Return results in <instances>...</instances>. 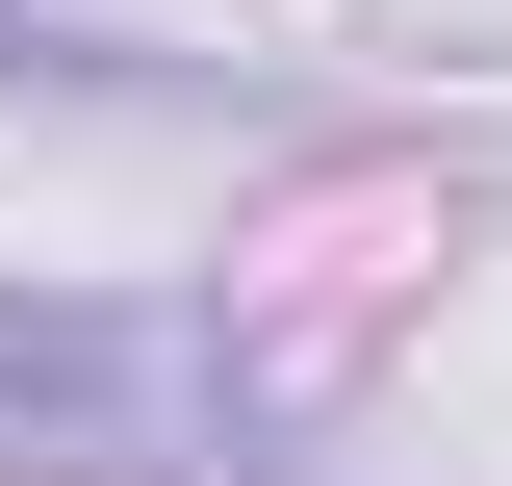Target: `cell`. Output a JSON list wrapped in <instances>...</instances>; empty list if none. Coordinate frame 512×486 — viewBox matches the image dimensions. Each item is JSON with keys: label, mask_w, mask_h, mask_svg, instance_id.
I'll return each mask as SVG.
<instances>
[{"label": "cell", "mask_w": 512, "mask_h": 486, "mask_svg": "<svg viewBox=\"0 0 512 486\" xmlns=\"http://www.w3.org/2000/svg\"><path fill=\"white\" fill-rule=\"evenodd\" d=\"M0 77H52V103H128L154 52H103V26H26V0H0Z\"/></svg>", "instance_id": "cell-2"}, {"label": "cell", "mask_w": 512, "mask_h": 486, "mask_svg": "<svg viewBox=\"0 0 512 486\" xmlns=\"http://www.w3.org/2000/svg\"><path fill=\"white\" fill-rule=\"evenodd\" d=\"M0 486H308V410L205 307H0Z\"/></svg>", "instance_id": "cell-1"}]
</instances>
